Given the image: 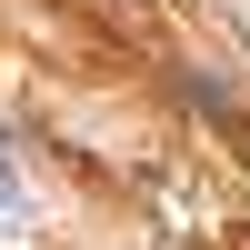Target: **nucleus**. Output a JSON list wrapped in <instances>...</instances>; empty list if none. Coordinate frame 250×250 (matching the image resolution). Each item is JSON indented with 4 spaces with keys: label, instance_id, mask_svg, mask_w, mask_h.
<instances>
[{
    "label": "nucleus",
    "instance_id": "nucleus-1",
    "mask_svg": "<svg viewBox=\"0 0 250 250\" xmlns=\"http://www.w3.org/2000/svg\"><path fill=\"white\" fill-rule=\"evenodd\" d=\"M10 230H30V190H20V160H10V140H0V240Z\"/></svg>",
    "mask_w": 250,
    "mask_h": 250
}]
</instances>
